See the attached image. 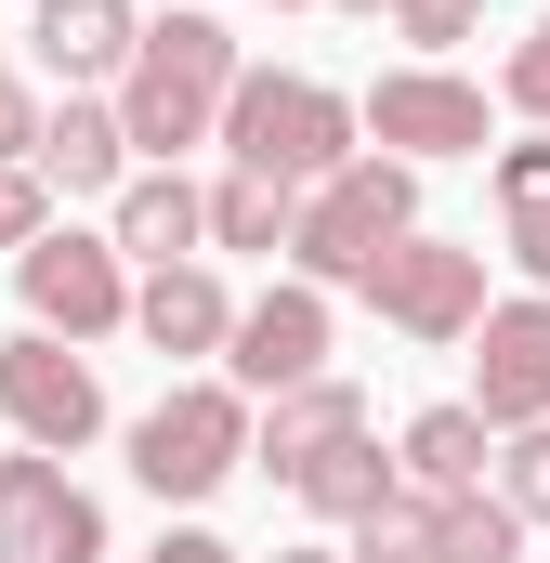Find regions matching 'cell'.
Segmentation results:
<instances>
[{"instance_id":"obj_7","label":"cell","mask_w":550,"mask_h":563,"mask_svg":"<svg viewBox=\"0 0 550 563\" xmlns=\"http://www.w3.org/2000/svg\"><path fill=\"white\" fill-rule=\"evenodd\" d=\"M0 420L26 432L40 459H79L92 432H106V380H92V354L79 341H0Z\"/></svg>"},{"instance_id":"obj_23","label":"cell","mask_w":550,"mask_h":563,"mask_svg":"<svg viewBox=\"0 0 550 563\" xmlns=\"http://www.w3.org/2000/svg\"><path fill=\"white\" fill-rule=\"evenodd\" d=\"M381 26L419 40V53H446V40H472V26H485V0H381Z\"/></svg>"},{"instance_id":"obj_21","label":"cell","mask_w":550,"mask_h":563,"mask_svg":"<svg viewBox=\"0 0 550 563\" xmlns=\"http://www.w3.org/2000/svg\"><path fill=\"white\" fill-rule=\"evenodd\" d=\"M341 538H354L341 563H432V498H407V485H394V498H381V511H354Z\"/></svg>"},{"instance_id":"obj_24","label":"cell","mask_w":550,"mask_h":563,"mask_svg":"<svg viewBox=\"0 0 550 563\" xmlns=\"http://www.w3.org/2000/svg\"><path fill=\"white\" fill-rule=\"evenodd\" d=\"M498 223H550V144H498Z\"/></svg>"},{"instance_id":"obj_3","label":"cell","mask_w":550,"mask_h":563,"mask_svg":"<svg viewBox=\"0 0 550 563\" xmlns=\"http://www.w3.org/2000/svg\"><path fill=\"white\" fill-rule=\"evenodd\" d=\"M394 236H419V170L407 157H341L328 184H301L288 263H301V288H367V263Z\"/></svg>"},{"instance_id":"obj_22","label":"cell","mask_w":550,"mask_h":563,"mask_svg":"<svg viewBox=\"0 0 550 563\" xmlns=\"http://www.w3.org/2000/svg\"><path fill=\"white\" fill-rule=\"evenodd\" d=\"M485 472H498L512 525H525V538H550V420H538V432H498V459H485Z\"/></svg>"},{"instance_id":"obj_25","label":"cell","mask_w":550,"mask_h":563,"mask_svg":"<svg viewBox=\"0 0 550 563\" xmlns=\"http://www.w3.org/2000/svg\"><path fill=\"white\" fill-rule=\"evenodd\" d=\"M498 92H512V119H538V132H550V13L525 26V40H512V66H498Z\"/></svg>"},{"instance_id":"obj_4","label":"cell","mask_w":550,"mask_h":563,"mask_svg":"<svg viewBox=\"0 0 550 563\" xmlns=\"http://www.w3.org/2000/svg\"><path fill=\"white\" fill-rule=\"evenodd\" d=\"M237 459H250V394L237 380H184V394H157L132 420V485L170 498V511H197Z\"/></svg>"},{"instance_id":"obj_8","label":"cell","mask_w":550,"mask_h":563,"mask_svg":"<svg viewBox=\"0 0 550 563\" xmlns=\"http://www.w3.org/2000/svg\"><path fill=\"white\" fill-rule=\"evenodd\" d=\"M354 144H381V157H485V92L472 79H446V66H394L367 106H354Z\"/></svg>"},{"instance_id":"obj_29","label":"cell","mask_w":550,"mask_h":563,"mask_svg":"<svg viewBox=\"0 0 550 563\" xmlns=\"http://www.w3.org/2000/svg\"><path fill=\"white\" fill-rule=\"evenodd\" d=\"M512 263L538 276V301H550V223H512Z\"/></svg>"},{"instance_id":"obj_30","label":"cell","mask_w":550,"mask_h":563,"mask_svg":"<svg viewBox=\"0 0 550 563\" xmlns=\"http://www.w3.org/2000/svg\"><path fill=\"white\" fill-rule=\"evenodd\" d=\"M275 563H341V551H328V538H301V551H275Z\"/></svg>"},{"instance_id":"obj_16","label":"cell","mask_w":550,"mask_h":563,"mask_svg":"<svg viewBox=\"0 0 550 563\" xmlns=\"http://www.w3.org/2000/svg\"><path fill=\"white\" fill-rule=\"evenodd\" d=\"M354 420H367V394H354V380H301V394H263V420H250V459H263L275 485H288V472H301L328 432H354Z\"/></svg>"},{"instance_id":"obj_26","label":"cell","mask_w":550,"mask_h":563,"mask_svg":"<svg viewBox=\"0 0 550 563\" xmlns=\"http://www.w3.org/2000/svg\"><path fill=\"white\" fill-rule=\"evenodd\" d=\"M26 236H53V184L40 170H0V250H26Z\"/></svg>"},{"instance_id":"obj_18","label":"cell","mask_w":550,"mask_h":563,"mask_svg":"<svg viewBox=\"0 0 550 563\" xmlns=\"http://www.w3.org/2000/svg\"><path fill=\"white\" fill-rule=\"evenodd\" d=\"M288 498H301L315 525H354V511H381V498H394V459H381V445H367V420H354V432H328V445L288 472Z\"/></svg>"},{"instance_id":"obj_19","label":"cell","mask_w":550,"mask_h":563,"mask_svg":"<svg viewBox=\"0 0 550 563\" xmlns=\"http://www.w3.org/2000/svg\"><path fill=\"white\" fill-rule=\"evenodd\" d=\"M288 223H301V197L263 184V170H223L210 184V250H288Z\"/></svg>"},{"instance_id":"obj_27","label":"cell","mask_w":550,"mask_h":563,"mask_svg":"<svg viewBox=\"0 0 550 563\" xmlns=\"http://www.w3.org/2000/svg\"><path fill=\"white\" fill-rule=\"evenodd\" d=\"M26 157H40V106L0 79V170H26Z\"/></svg>"},{"instance_id":"obj_11","label":"cell","mask_w":550,"mask_h":563,"mask_svg":"<svg viewBox=\"0 0 550 563\" xmlns=\"http://www.w3.org/2000/svg\"><path fill=\"white\" fill-rule=\"evenodd\" d=\"M223 380L237 394H301V380H328V288H263V301H237V328H223Z\"/></svg>"},{"instance_id":"obj_9","label":"cell","mask_w":550,"mask_h":563,"mask_svg":"<svg viewBox=\"0 0 550 563\" xmlns=\"http://www.w3.org/2000/svg\"><path fill=\"white\" fill-rule=\"evenodd\" d=\"M472 420L485 432H538L550 420V301H485L472 314Z\"/></svg>"},{"instance_id":"obj_28","label":"cell","mask_w":550,"mask_h":563,"mask_svg":"<svg viewBox=\"0 0 550 563\" xmlns=\"http://www.w3.org/2000/svg\"><path fill=\"white\" fill-rule=\"evenodd\" d=\"M144 563H237V551H223L210 525H170V538H157V551H144Z\"/></svg>"},{"instance_id":"obj_17","label":"cell","mask_w":550,"mask_h":563,"mask_svg":"<svg viewBox=\"0 0 550 563\" xmlns=\"http://www.w3.org/2000/svg\"><path fill=\"white\" fill-rule=\"evenodd\" d=\"M485 459H498V432L472 420V407H419L394 485H407V498H459V485H485Z\"/></svg>"},{"instance_id":"obj_1","label":"cell","mask_w":550,"mask_h":563,"mask_svg":"<svg viewBox=\"0 0 550 563\" xmlns=\"http://www.w3.org/2000/svg\"><path fill=\"white\" fill-rule=\"evenodd\" d=\"M223 92H237V40H223V13H157V26L132 40V66H119L132 170H184V144H210Z\"/></svg>"},{"instance_id":"obj_12","label":"cell","mask_w":550,"mask_h":563,"mask_svg":"<svg viewBox=\"0 0 550 563\" xmlns=\"http://www.w3.org/2000/svg\"><path fill=\"white\" fill-rule=\"evenodd\" d=\"M26 170L66 184V197H119V184H132V132H119V106H106V92L40 106V157H26Z\"/></svg>"},{"instance_id":"obj_5","label":"cell","mask_w":550,"mask_h":563,"mask_svg":"<svg viewBox=\"0 0 550 563\" xmlns=\"http://www.w3.org/2000/svg\"><path fill=\"white\" fill-rule=\"evenodd\" d=\"M13 288H26V328H40V341H106V328H132V276H119V250L79 236V223L26 236V250H13Z\"/></svg>"},{"instance_id":"obj_20","label":"cell","mask_w":550,"mask_h":563,"mask_svg":"<svg viewBox=\"0 0 550 563\" xmlns=\"http://www.w3.org/2000/svg\"><path fill=\"white\" fill-rule=\"evenodd\" d=\"M432 563H525V525H512V498H485V485L432 498Z\"/></svg>"},{"instance_id":"obj_13","label":"cell","mask_w":550,"mask_h":563,"mask_svg":"<svg viewBox=\"0 0 550 563\" xmlns=\"http://www.w3.org/2000/svg\"><path fill=\"white\" fill-rule=\"evenodd\" d=\"M197 236H210V197H197L184 170H132V184L106 197V250L144 263V276H157V263H197Z\"/></svg>"},{"instance_id":"obj_10","label":"cell","mask_w":550,"mask_h":563,"mask_svg":"<svg viewBox=\"0 0 550 563\" xmlns=\"http://www.w3.org/2000/svg\"><path fill=\"white\" fill-rule=\"evenodd\" d=\"M0 563H106V511L66 485V459H0Z\"/></svg>"},{"instance_id":"obj_15","label":"cell","mask_w":550,"mask_h":563,"mask_svg":"<svg viewBox=\"0 0 550 563\" xmlns=\"http://www.w3.org/2000/svg\"><path fill=\"white\" fill-rule=\"evenodd\" d=\"M132 328L157 341V354H223L237 301H223V276H210V263H157V276L132 288Z\"/></svg>"},{"instance_id":"obj_2","label":"cell","mask_w":550,"mask_h":563,"mask_svg":"<svg viewBox=\"0 0 550 563\" xmlns=\"http://www.w3.org/2000/svg\"><path fill=\"white\" fill-rule=\"evenodd\" d=\"M210 132H223L237 170H263V184H288V197L328 184L341 157H367V144H354V106H341L328 79H275V66H237V92H223Z\"/></svg>"},{"instance_id":"obj_6","label":"cell","mask_w":550,"mask_h":563,"mask_svg":"<svg viewBox=\"0 0 550 563\" xmlns=\"http://www.w3.org/2000/svg\"><path fill=\"white\" fill-rule=\"evenodd\" d=\"M367 314L394 328V341H472V314H485V250H446V236H394L381 263H367Z\"/></svg>"},{"instance_id":"obj_14","label":"cell","mask_w":550,"mask_h":563,"mask_svg":"<svg viewBox=\"0 0 550 563\" xmlns=\"http://www.w3.org/2000/svg\"><path fill=\"white\" fill-rule=\"evenodd\" d=\"M132 40H144V13H132V0H40V26H26V53H40L66 92L119 79V66H132Z\"/></svg>"}]
</instances>
